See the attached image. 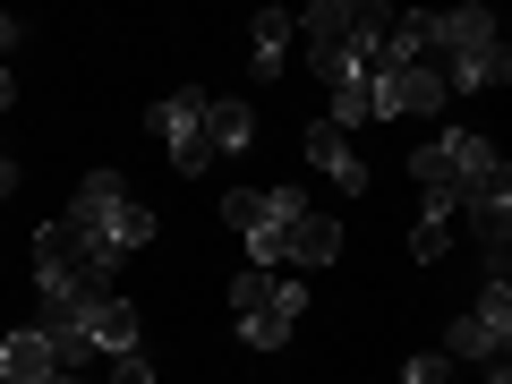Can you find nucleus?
Masks as SVG:
<instances>
[{
    "label": "nucleus",
    "instance_id": "f257e3e1",
    "mask_svg": "<svg viewBox=\"0 0 512 384\" xmlns=\"http://www.w3.org/2000/svg\"><path fill=\"white\" fill-rule=\"evenodd\" d=\"M60 222H69L77 256H86V274L103 282V291H111V274H120L128 256L154 248V205H137V188H128L120 171H86Z\"/></svg>",
    "mask_w": 512,
    "mask_h": 384
},
{
    "label": "nucleus",
    "instance_id": "f03ea898",
    "mask_svg": "<svg viewBox=\"0 0 512 384\" xmlns=\"http://www.w3.org/2000/svg\"><path fill=\"white\" fill-rule=\"evenodd\" d=\"M419 43H427V60H436L444 94H487V86L512 77L495 9H436V18H419Z\"/></svg>",
    "mask_w": 512,
    "mask_h": 384
},
{
    "label": "nucleus",
    "instance_id": "7ed1b4c3",
    "mask_svg": "<svg viewBox=\"0 0 512 384\" xmlns=\"http://www.w3.org/2000/svg\"><path fill=\"white\" fill-rule=\"evenodd\" d=\"M299 214H308L299 188H231V197H222V222L239 231V248H248L256 274H282V265H291V222Z\"/></svg>",
    "mask_w": 512,
    "mask_h": 384
},
{
    "label": "nucleus",
    "instance_id": "20e7f679",
    "mask_svg": "<svg viewBox=\"0 0 512 384\" xmlns=\"http://www.w3.org/2000/svg\"><path fill=\"white\" fill-rule=\"evenodd\" d=\"M299 316H308V291H299L291 274H256V265H248V274L231 282V325H239L248 350H282Z\"/></svg>",
    "mask_w": 512,
    "mask_h": 384
},
{
    "label": "nucleus",
    "instance_id": "39448f33",
    "mask_svg": "<svg viewBox=\"0 0 512 384\" xmlns=\"http://www.w3.org/2000/svg\"><path fill=\"white\" fill-rule=\"evenodd\" d=\"M453 94H444L436 60H376L367 69V120H419V111H444Z\"/></svg>",
    "mask_w": 512,
    "mask_h": 384
},
{
    "label": "nucleus",
    "instance_id": "423d86ee",
    "mask_svg": "<svg viewBox=\"0 0 512 384\" xmlns=\"http://www.w3.org/2000/svg\"><path fill=\"white\" fill-rule=\"evenodd\" d=\"M512 350V291L504 282H487V291L470 299V308L453 316V333H444V359H470V367H495Z\"/></svg>",
    "mask_w": 512,
    "mask_h": 384
},
{
    "label": "nucleus",
    "instance_id": "0eeeda50",
    "mask_svg": "<svg viewBox=\"0 0 512 384\" xmlns=\"http://www.w3.org/2000/svg\"><path fill=\"white\" fill-rule=\"evenodd\" d=\"M94 291H103V282L86 274L69 222H43L35 231V308H77V299H94Z\"/></svg>",
    "mask_w": 512,
    "mask_h": 384
},
{
    "label": "nucleus",
    "instance_id": "6e6552de",
    "mask_svg": "<svg viewBox=\"0 0 512 384\" xmlns=\"http://www.w3.org/2000/svg\"><path fill=\"white\" fill-rule=\"evenodd\" d=\"M205 103H214L205 86H180V94H163V103H154V137H163L171 171H205V163H214V137H205Z\"/></svg>",
    "mask_w": 512,
    "mask_h": 384
},
{
    "label": "nucleus",
    "instance_id": "1a4fd4ad",
    "mask_svg": "<svg viewBox=\"0 0 512 384\" xmlns=\"http://www.w3.org/2000/svg\"><path fill=\"white\" fill-rule=\"evenodd\" d=\"M77 333H86V350H103V359H128V350L146 342V325H137V308H128L120 291H94L86 308H77Z\"/></svg>",
    "mask_w": 512,
    "mask_h": 384
},
{
    "label": "nucleus",
    "instance_id": "9d476101",
    "mask_svg": "<svg viewBox=\"0 0 512 384\" xmlns=\"http://www.w3.org/2000/svg\"><path fill=\"white\" fill-rule=\"evenodd\" d=\"M0 376H9V384H43V376H60V350H52V333H43V325L0 333Z\"/></svg>",
    "mask_w": 512,
    "mask_h": 384
},
{
    "label": "nucleus",
    "instance_id": "9b49d317",
    "mask_svg": "<svg viewBox=\"0 0 512 384\" xmlns=\"http://www.w3.org/2000/svg\"><path fill=\"white\" fill-rule=\"evenodd\" d=\"M299 154H308V163L325 171L333 188H367V163H359V146H350L342 128H325V120H308V137H299Z\"/></svg>",
    "mask_w": 512,
    "mask_h": 384
},
{
    "label": "nucleus",
    "instance_id": "f8f14e48",
    "mask_svg": "<svg viewBox=\"0 0 512 384\" xmlns=\"http://www.w3.org/2000/svg\"><path fill=\"white\" fill-rule=\"evenodd\" d=\"M282 60H291V9H256V18H248V77H256V86H274Z\"/></svg>",
    "mask_w": 512,
    "mask_h": 384
},
{
    "label": "nucleus",
    "instance_id": "ddd939ff",
    "mask_svg": "<svg viewBox=\"0 0 512 384\" xmlns=\"http://www.w3.org/2000/svg\"><path fill=\"white\" fill-rule=\"evenodd\" d=\"M205 137H214V163L222 154H248L256 146V103L248 94H214V103H205Z\"/></svg>",
    "mask_w": 512,
    "mask_h": 384
},
{
    "label": "nucleus",
    "instance_id": "4468645a",
    "mask_svg": "<svg viewBox=\"0 0 512 384\" xmlns=\"http://www.w3.org/2000/svg\"><path fill=\"white\" fill-rule=\"evenodd\" d=\"M453 239H461L453 205L427 197V205H419V222H410V256H419V265H436V256H453Z\"/></svg>",
    "mask_w": 512,
    "mask_h": 384
},
{
    "label": "nucleus",
    "instance_id": "2eb2a0df",
    "mask_svg": "<svg viewBox=\"0 0 512 384\" xmlns=\"http://www.w3.org/2000/svg\"><path fill=\"white\" fill-rule=\"evenodd\" d=\"M333 256H342V222L308 205V214L291 222V265H333Z\"/></svg>",
    "mask_w": 512,
    "mask_h": 384
},
{
    "label": "nucleus",
    "instance_id": "dca6fc26",
    "mask_svg": "<svg viewBox=\"0 0 512 384\" xmlns=\"http://www.w3.org/2000/svg\"><path fill=\"white\" fill-rule=\"evenodd\" d=\"M444 376H453V359H444V350H419V359L402 367V384H444Z\"/></svg>",
    "mask_w": 512,
    "mask_h": 384
},
{
    "label": "nucleus",
    "instance_id": "f3484780",
    "mask_svg": "<svg viewBox=\"0 0 512 384\" xmlns=\"http://www.w3.org/2000/svg\"><path fill=\"white\" fill-rule=\"evenodd\" d=\"M18 43H26V26L9 18V9H0V69H9V52H18Z\"/></svg>",
    "mask_w": 512,
    "mask_h": 384
},
{
    "label": "nucleus",
    "instance_id": "a211bd4d",
    "mask_svg": "<svg viewBox=\"0 0 512 384\" xmlns=\"http://www.w3.org/2000/svg\"><path fill=\"white\" fill-rule=\"evenodd\" d=\"M9 197H18V154L0 146V205H9Z\"/></svg>",
    "mask_w": 512,
    "mask_h": 384
},
{
    "label": "nucleus",
    "instance_id": "6ab92c4d",
    "mask_svg": "<svg viewBox=\"0 0 512 384\" xmlns=\"http://www.w3.org/2000/svg\"><path fill=\"white\" fill-rule=\"evenodd\" d=\"M9 103H18V77H9V69H0V111H9Z\"/></svg>",
    "mask_w": 512,
    "mask_h": 384
},
{
    "label": "nucleus",
    "instance_id": "aec40b11",
    "mask_svg": "<svg viewBox=\"0 0 512 384\" xmlns=\"http://www.w3.org/2000/svg\"><path fill=\"white\" fill-rule=\"evenodd\" d=\"M487 384H512V367H504V359H495V367H487Z\"/></svg>",
    "mask_w": 512,
    "mask_h": 384
},
{
    "label": "nucleus",
    "instance_id": "412c9836",
    "mask_svg": "<svg viewBox=\"0 0 512 384\" xmlns=\"http://www.w3.org/2000/svg\"><path fill=\"white\" fill-rule=\"evenodd\" d=\"M0 384H9V376H0Z\"/></svg>",
    "mask_w": 512,
    "mask_h": 384
}]
</instances>
